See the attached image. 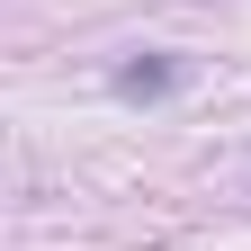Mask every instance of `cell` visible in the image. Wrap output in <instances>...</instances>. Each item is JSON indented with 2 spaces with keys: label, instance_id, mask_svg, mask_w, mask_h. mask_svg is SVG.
I'll return each mask as SVG.
<instances>
[{
  "label": "cell",
  "instance_id": "6da1fadb",
  "mask_svg": "<svg viewBox=\"0 0 251 251\" xmlns=\"http://www.w3.org/2000/svg\"><path fill=\"white\" fill-rule=\"evenodd\" d=\"M108 90H117V99H171V90H179V54H135V63H117Z\"/></svg>",
  "mask_w": 251,
  "mask_h": 251
}]
</instances>
